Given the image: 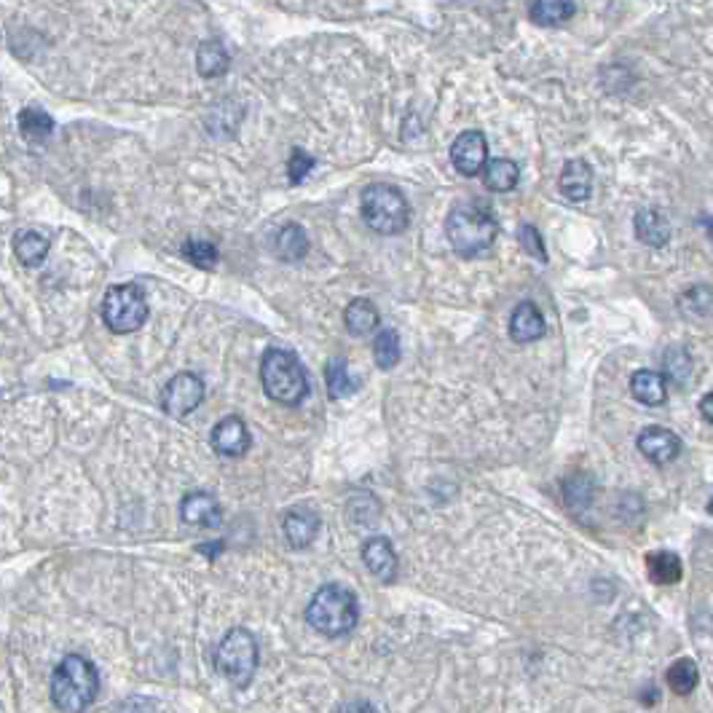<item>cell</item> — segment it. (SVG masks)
<instances>
[{
    "label": "cell",
    "instance_id": "277c9868",
    "mask_svg": "<svg viewBox=\"0 0 713 713\" xmlns=\"http://www.w3.org/2000/svg\"><path fill=\"white\" fill-rule=\"evenodd\" d=\"M263 392L279 405H298L309 395V376L293 352L269 349L261 362Z\"/></svg>",
    "mask_w": 713,
    "mask_h": 713
},
{
    "label": "cell",
    "instance_id": "cb8c5ba5",
    "mask_svg": "<svg viewBox=\"0 0 713 713\" xmlns=\"http://www.w3.org/2000/svg\"><path fill=\"white\" fill-rule=\"evenodd\" d=\"M646 571L657 585H676V582H681L684 566H681V558L676 553L655 550V553L646 555Z\"/></svg>",
    "mask_w": 713,
    "mask_h": 713
},
{
    "label": "cell",
    "instance_id": "9c48e42d",
    "mask_svg": "<svg viewBox=\"0 0 713 713\" xmlns=\"http://www.w3.org/2000/svg\"><path fill=\"white\" fill-rule=\"evenodd\" d=\"M488 161V140L478 129H467L451 145V164L464 177H478Z\"/></svg>",
    "mask_w": 713,
    "mask_h": 713
},
{
    "label": "cell",
    "instance_id": "d6a6232c",
    "mask_svg": "<svg viewBox=\"0 0 713 713\" xmlns=\"http://www.w3.org/2000/svg\"><path fill=\"white\" fill-rule=\"evenodd\" d=\"M521 244L523 250L529 252V255H534L539 263H547V250H545V242H542V234H539L534 226H523L521 228Z\"/></svg>",
    "mask_w": 713,
    "mask_h": 713
},
{
    "label": "cell",
    "instance_id": "4316f807",
    "mask_svg": "<svg viewBox=\"0 0 713 713\" xmlns=\"http://www.w3.org/2000/svg\"><path fill=\"white\" fill-rule=\"evenodd\" d=\"M325 381H328V395L330 400H344V397L354 395L360 384L349 376V368H346L344 357H336V360L328 362L325 368Z\"/></svg>",
    "mask_w": 713,
    "mask_h": 713
},
{
    "label": "cell",
    "instance_id": "836d02e7",
    "mask_svg": "<svg viewBox=\"0 0 713 713\" xmlns=\"http://www.w3.org/2000/svg\"><path fill=\"white\" fill-rule=\"evenodd\" d=\"M116 713H159L156 711V703L153 700H148V697H126L124 703L118 705Z\"/></svg>",
    "mask_w": 713,
    "mask_h": 713
},
{
    "label": "cell",
    "instance_id": "d6986e66",
    "mask_svg": "<svg viewBox=\"0 0 713 713\" xmlns=\"http://www.w3.org/2000/svg\"><path fill=\"white\" fill-rule=\"evenodd\" d=\"M274 250L282 261L287 263H298L309 255V234L301 223H287L277 231V239H274Z\"/></svg>",
    "mask_w": 713,
    "mask_h": 713
},
{
    "label": "cell",
    "instance_id": "e575fe53",
    "mask_svg": "<svg viewBox=\"0 0 713 713\" xmlns=\"http://www.w3.org/2000/svg\"><path fill=\"white\" fill-rule=\"evenodd\" d=\"M338 713H376V708H373L368 700H352V703L341 705Z\"/></svg>",
    "mask_w": 713,
    "mask_h": 713
},
{
    "label": "cell",
    "instance_id": "d590c367",
    "mask_svg": "<svg viewBox=\"0 0 713 713\" xmlns=\"http://www.w3.org/2000/svg\"><path fill=\"white\" fill-rule=\"evenodd\" d=\"M700 413H703L705 424H713V395H705L700 400Z\"/></svg>",
    "mask_w": 713,
    "mask_h": 713
},
{
    "label": "cell",
    "instance_id": "1f68e13d",
    "mask_svg": "<svg viewBox=\"0 0 713 713\" xmlns=\"http://www.w3.org/2000/svg\"><path fill=\"white\" fill-rule=\"evenodd\" d=\"M314 164H317V161L311 159L309 153L303 151V148H293V153H290V161H287V177H290V183L301 185L303 180L309 177L311 169H314Z\"/></svg>",
    "mask_w": 713,
    "mask_h": 713
},
{
    "label": "cell",
    "instance_id": "d4e9b609",
    "mask_svg": "<svg viewBox=\"0 0 713 713\" xmlns=\"http://www.w3.org/2000/svg\"><path fill=\"white\" fill-rule=\"evenodd\" d=\"M577 11V3L566 0H537L529 6V17L542 27H561L566 25Z\"/></svg>",
    "mask_w": 713,
    "mask_h": 713
},
{
    "label": "cell",
    "instance_id": "4dcf8cb0",
    "mask_svg": "<svg viewBox=\"0 0 713 713\" xmlns=\"http://www.w3.org/2000/svg\"><path fill=\"white\" fill-rule=\"evenodd\" d=\"M665 370H668V376H671L676 384H681V381H687V376L692 373V357H689L681 346L668 349V354H665Z\"/></svg>",
    "mask_w": 713,
    "mask_h": 713
},
{
    "label": "cell",
    "instance_id": "e0dca14e",
    "mask_svg": "<svg viewBox=\"0 0 713 713\" xmlns=\"http://www.w3.org/2000/svg\"><path fill=\"white\" fill-rule=\"evenodd\" d=\"M630 395L636 397L641 405L657 408L668 400V384L657 370H636L630 376Z\"/></svg>",
    "mask_w": 713,
    "mask_h": 713
},
{
    "label": "cell",
    "instance_id": "3957f363",
    "mask_svg": "<svg viewBox=\"0 0 713 713\" xmlns=\"http://www.w3.org/2000/svg\"><path fill=\"white\" fill-rule=\"evenodd\" d=\"M357 620H360L357 596L344 585H336V582L322 585L306 606V622L328 638H341L346 633H352Z\"/></svg>",
    "mask_w": 713,
    "mask_h": 713
},
{
    "label": "cell",
    "instance_id": "ac0fdd59",
    "mask_svg": "<svg viewBox=\"0 0 713 713\" xmlns=\"http://www.w3.org/2000/svg\"><path fill=\"white\" fill-rule=\"evenodd\" d=\"M633 228H636V239L646 247H665L671 242V226L665 220L663 212L657 210H641L633 218Z\"/></svg>",
    "mask_w": 713,
    "mask_h": 713
},
{
    "label": "cell",
    "instance_id": "7c38bea8",
    "mask_svg": "<svg viewBox=\"0 0 713 713\" xmlns=\"http://www.w3.org/2000/svg\"><path fill=\"white\" fill-rule=\"evenodd\" d=\"M319 512L314 507H306V504H298V507H290L282 521V531H285L287 545L295 547V550H303L309 547L319 534Z\"/></svg>",
    "mask_w": 713,
    "mask_h": 713
},
{
    "label": "cell",
    "instance_id": "7402d4cb",
    "mask_svg": "<svg viewBox=\"0 0 713 713\" xmlns=\"http://www.w3.org/2000/svg\"><path fill=\"white\" fill-rule=\"evenodd\" d=\"M521 180V167L512 159H491L483 167V183L488 191L507 193Z\"/></svg>",
    "mask_w": 713,
    "mask_h": 713
},
{
    "label": "cell",
    "instance_id": "f546056e",
    "mask_svg": "<svg viewBox=\"0 0 713 713\" xmlns=\"http://www.w3.org/2000/svg\"><path fill=\"white\" fill-rule=\"evenodd\" d=\"M183 255L185 261H191L196 269H204L210 271L218 266V247L212 242H204V239H188V242L183 244Z\"/></svg>",
    "mask_w": 713,
    "mask_h": 713
},
{
    "label": "cell",
    "instance_id": "83f0119b",
    "mask_svg": "<svg viewBox=\"0 0 713 713\" xmlns=\"http://www.w3.org/2000/svg\"><path fill=\"white\" fill-rule=\"evenodd\" d=\"M668 687L676 692V695H689V692H695L697 681H700V673H697V663L695 660H689V657H681V660H676V663L668 668Z\"/></svg>",
    "mask_w": 713,
    "mask_h": 713
},
{
    "label": "cell",
    "instance_id": "ffe728a7",
    "mask_svg": "<svg viewBox=\"0 0 713 713\" xmlns=\"http://www.w3.org/2000/svg\"><path fill=\"white\" fill-rule=\"evenodd\" d=\"M231 68V54L220 41H204L196 51V70L202 78L226 76Z\"/></svg>",
    "mask_w": 713,
    "mask_h": 713
},
{
    "label": "cell",
    "instance_id": "7a4b0ae2",
    "mask_svg": "<svg viewBox=\"0 0 713 713\" xmlns=\"http://www.w3.org/2000/svg\"><path fill=\"white\" fill-rule=\"evenodd\" d=\"M100 673L81 655H65L51 673V703L59 713H84L97 700Z\"/></svg>",
    "mask_w": 713,
    "mask_h": 713
},
{
    "label": "cell",
    "instance_id": "484cf974",
    "mask_svg": "<svg viewBox=\"0 0 713 713\" xmlns=\"http://www.w3.org/2000/svg\"><path fill=\"white\" fill-rule=\"evenodd\" d=\"M19 129H22V135L30 143H43V140H49L54 135V118L46 110L30 105V108L19 113Z\"/></svg>",
    "mask_w": 713,
    "mask_h": 713
},
{
    "label": "cell",
    "instance_id": "44dd1931",
    "mask_svg": "<svg viewBox=\"0 0 713 713\" xmlns=\"http://www.w3.org/2000/svg\"><path fill=\"white\" fill-rule=\"evenodd\" d=\"M344 322H346V330H349L352 336L362 338V336H370V333L378 328L381 317H378V309L373 306V301H368V298H354V301L346 306Z\"/></svg>",
    "mask_w": 713,
    "mask_h": 713
},
{
    "label": "cell",
    "instance_id": "5b68a950",
    "mask_svg": "<svg viewBox=\"0 0 713 713\" xmlns=\"http://www.w3.org/2000/svg\"><path fill=\"white\" fill-rule=\"evenodd\" d=\"M360 210L362 220L376 234L397 236L403 234L411 223V204H408L400 188L389 183L368 185L360 196Z\"/></svg>",
    "mask_w": 713,
    "mask_h": 713
},
{
    "label": "cell",
    "instance_id": "2e32d148",
    "mask_svg": "<svg viewBox=\"0 0 713 713\" xmlns=\"http://www.w3.org/2000/svg\"><path fill=\"white\" fill-rule=\"evenodd\" d=\"M558 188L569 202H588L590 193H593V169H590L588 161H566L561 177H558Z\"/></svg>",
    "mask_w": 713,
    "mask_h": 713
},
{
    "label": "cell",
    "instance_id": "6da1fadb",
    "mask_svg": "<svg viewBox=\"0 0 713 713\" xmlns=\"http://www.w3.org/2000/svg\"><path fill=\"white\" fill-rule=\"evenodd\" d=\"M445 236L451 242L453 252L464 258H478L491 250L499 236V220L494 210L480 199L453 204V210L445 218Z\"/></svg>",
    "mask_w": 713,
    "mask_h": 713
},
{
    "label": "cell",
    "instance_id": "5bb4252c",
    "mask_svg": "<svg viewBox=\"0 0 713 713\" xmlns=\"http://www.w3.org/2000/svg\"><path fill=\"white\" fill-rule=\"evenodd\" d=\"M545 314L539 311L534 301H521L512 309L510 317V338L518 344H531L545 336Z\"/></svg>",
    "mask_w": 713,
    "mask_h": 713
},
{
    "label": "cell",
    "instance_id": "603a6c76",
    "mask_svg": "<svg viewBox=\"0 0 713 713\" xmlns=\"http://www.w3.org/2000/svg\"><path fill=\"white\" fill-rule=\"evenodd\" d=\"M49 247V239L43 234H35V231H19V234L14 236V255H17V261L22 263V266H27V269L41 266V263L46 261V255H49Z\"/></svg>",
    "mask_w": 713,
    "mask_h": 713
},
{
    "label": "cell",
    "instance_id": "9a60e30c",
    "mask_svg": "<svg viewBox=\"0 0 713 713\" xmlns=\"http://www.w3.org/2000/svg\"><path fill=\"white\" fill-rule=\"evenodd\" d=\"M362 561L368 566V571L373 577H378L381 582H395L397 577V553L392 542L386 537H370L362 545Z\"/></svg>",
    "mask_w": 713,
    "mask_h": 713
},
{
    "label": "cell",
    "instance_id": "8992f818",
    "mask_svg": "<svg viewBox=\"0 0 713 713\" xmlns=\"http://www.w3.org/2000/svg\"><path fill=\"white\" fill-rule=\"evenodd\" d=\"M215 668L236 689L250 687L258 671V641L247 628H231L215 649Z\"/></svg>",
    "mask_w": 713,
    "mask_h": 713
},
{
    "label": "cell",
    "instance_id": "ba28073f",
    "mask_svg": "<svg viewBox=\"0 0 713 713\" xmlns=\"http://www.w3.org/2000/svg\"><path fill=\"white\" fill-rule=\"evenodd\" d=\"M204 400V381L191 370H183L167 381L161 389V411L172 419H183L193 413Z\"/></svg>",
    "mask_w": 713,
    "mask_h": 713
},
{
    "label": "cell",
    "instance_id": "30bf717a",
    "mask_svg": "<svg viewBox=\"0 0 713 713\" xmlns=\"http://www.w3.org/2000/svg\"><path fill=\"white\" fill-rule=\"evenodd\" d=\"M636 445L646 462L657 464V467L676 462L681 456V448H684V445H681V437L665 427H646L644 432L638 435Z\"/></svg>",
    "mask_w": 713,
    "mask_h": 713
},
{
    "label": "cell",
    "instance_id": "f1b7e54d",
    "mask_svg": "<svg viewBox=\"0 0 713 713\" xmlns=\"http://www.w3.org/2000/svg\"><path fill=\"white\" fill-rule=\"evenodd\" d=\"M373 357L381 370H392L400 362V336L395 330H381L373 341Z\"/></svg>",
    "mask_w": 713,
    "mask_h": 713
},
{
    "label": "cell",
    "instance_id": "52a82bcc",
    "mask_svg": "<svg viewBox=\"0 0 713 713\" xmlns=\"http://www.w3.org/2000/svg\"><path fill=\"white\" fill-rule=\"evenodd\" d=\"M102 319L110 333L126 336L135 333L148 319V301H145L143 287L129 282V285H113L102 298Z\"/></svg>",
    "mask_w": 713,
    "mask_h": 713
},
{
    "label": "cell",
    "instance_id": "8fae6325",
    "mask_svg": "<svg viewBox=\"0 0 713 713\" xmlns=\"http://www.w3.org/2000/svg\"><path fill=\"white\" fill-rule=\"evenodd\" d=\"M210 440L215 453L226 456V459H239V456L250 451L252 445L250 429H247L244 419H239V416L220 419L218 424H215V429H212Z\"/></svg>",
    "mask_w": 713,
    "mask_h": 713
},
{
    "label": "cell",
    "instance_id": "4fadbf2b",
    "mask_svg": "<svg viewBox=\"0 0 713 713\" xmlns=\"http://www.w3.org/2000/svg\"><path fill=\"white\" fill-rule=\"evenodd\" d=\"M180 518L188 526H199V529H215L223 523V507L212 494L207 491H191L183 496L180 502Z\"/></svg>",
    "mask_w": 713,
    "mask_h": 713
}]
</instances>
